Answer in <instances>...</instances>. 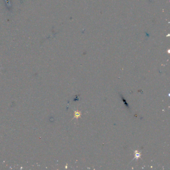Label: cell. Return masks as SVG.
Here are the masks:
<instances>
[{
	"mask_svg": "<svg viewBox=\"0 0 170 170\" xmlns=\"http://www.w3.org/2000/svg\"><path fill=\"white\" fill-rule=\"evenodd\" d=\"M135 158L136 159H138L140 156V153H139L137 151H135Z\"/></svg>",
	"mask_w": 170,
	"mask_h": 170,
	"instance_id": "2",
	"label": "cell"
},
{
	"mask_svg": "<svg viewBox=\"0 0 170 170\" xmlns=\"http://www.w3.org/2000/svg\"><path fill=\"white\" fill-rule=\"evenodd\" d=\"M80 115H81V112H79V111H75V112H74V117L76 118V119L79 117L80 116Z\"/></svg>",
	"mask_w": 170,
	"mask_h": 170,
	"instance_id": "1",
	"label": "cell"
}]
</instances>
